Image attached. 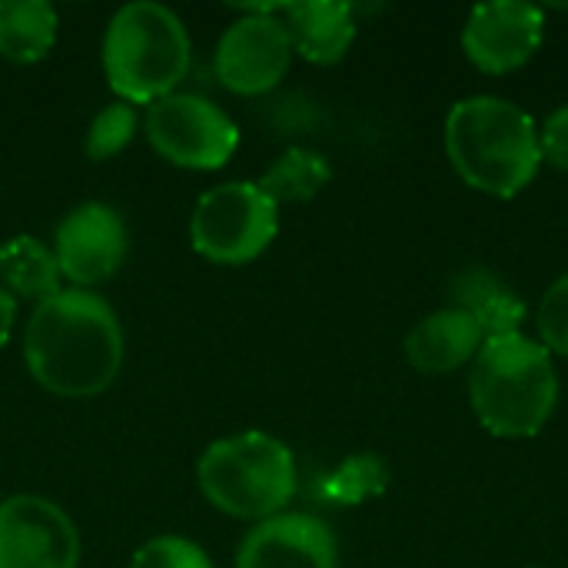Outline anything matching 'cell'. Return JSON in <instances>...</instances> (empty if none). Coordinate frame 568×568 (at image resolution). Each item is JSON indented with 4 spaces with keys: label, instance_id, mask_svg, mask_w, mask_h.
I'll return each mask as SVG.
<instances>
[{
    "label": "cell",
    "instance_id": "cell-1",
    "mask_svg": "<svg viewBox=\"0 0 568 568\" xmlns=\"http://www.w3.org/2000/svg\"><path fill=\"white\" fill-rule=\"evenodd\" d=\"M23 359L33 379L63 399L103 393L123 363L116 313L93 293L63 290L37 303L23 329Z\"/></svg>",
    "mask_w": 568,
    "mask_h": 568
},
{
    "label": "cell",
    "instance_id": "cell-2",
    "mask_svg": "<svg viewBox=\"0 0 568 568\" xmlns=\"http://www.w3.org/2000/svg\"><path fill=\"white\" fill-rule=\"evenodd\" d=\"M443 140L459 180L486 196H519L542 166L536 120L506 97L459 100L446 116Z\"/></svg>",
    "mask_w": 568,
    "mask_h": 568
},
{
    "label": "cell",
    "instance_id": "cell-3",
    "mask_svg": "<svg viewBox=\"0 0 568 568\" xmlns=\"http://www.w3.org/2000/svg\"><path fill=\"white\" fill-rule=\"evenodd\" d=\"M469 403L483 429L499 439L539 436L559 403L549 349L526 333L486 339L473 359Z\"/></svg>",
    "mask_w": 568,
    "mask_h": 568
},
{
    "label": "cell",
    "instance_id": "cell-4",
    "mask_svg": "<svg viewBox=\"0 0 568 568\" xmlns=\"http://www.w3.org/2000/svg\"><path fill=\"white\" fill-rule=\"evenodd\" d=\"M103 70L123 103L170 97L190 70V37L180 17L150 0L116 10L103 40Z\"/></svg>",
    "mask_w": 568,
    "mask_h": 568
},
{
    "label": "cell",
    "instance_id": "cell-5",
    "mask_svg": "<svg viewBox=\"0 0 568 568\" xmlns=\"http://www.w3.org/2000/svg\"><path fill=\"white\" fill-rule=\"evenodd\" d=\"M203 496L233 519L266 523L296 493V463L286 443L266 433H240L213 443L200 459Z\"/></svg>",
    "mask_w": 568,
    "mask_h": 568
},
{
    "label": "cell",
    "instance_id": "cell-6",
    "mask_svg": "<svg viewBox=\"0 0 568 568\" xmlns=\"http://www.w3.org/2000/svg\"><path fill=\"white\" fill-rule=\"evenodd\" d=\"M280 206L250 180L206 190L190 216V240L200 256L223 266L256 260L280 230Z\"/></svg>",
    "mask_w": 568,
    "mask_h": 568
},
{
    "label": "cell",
    "instance_id": "cell-7",
    "mask_svg": "<svg viewBox=\"0 0 568 568\" xmlns=\"http://www.w3.org/2000/svg\"><path fill=\"white\" fill-rule=\"evenodd\" d=\"M146 136L163 160L186 170H216L240 146L236 123L220 106L193 93H170L150 103Z\"/></svg>",
    "mask_w": 568,
    "mask_h": 568
},
{
    "label": "cell",
    "instance_id": "cell-8",
    "mask_svg": "<svg viewBox=\"0 0 568 568\" xmlns=\"http://www.w3.org/2000/svg\"><path fill=\"white\" fill-rule=\"evenodd\" d=\"M276 10L283 7H250V13L230 23L220 37L216 77L226 90L256 97L273 90L286 77L293 43Z\"/></svg>",
    "mask_w": 568,
    "mask_h": 568
},
{
    "label": "cell",
    "instance_id": "cell-9",
    "mask_svg": "<svg viewBox=\"0 0 568 568\" xmlns=\"http://www.w3.org/2000/svg\"><path fill=\"white\" fill-rule=\"evenodd\" d=\"M80 536L70 516L43 496L0 503V568H77Z\"/></svg>",
    "mask_w": 568,
    "mask_h": 568
},
{
    "label": "cell",
    "instance_id": "cell-10",
    "mask_svg": "<svg viewBox=\"0 0 568 568\" xmlns=\"http://www.w3.org/2000/svg\"><path fill=\"white\" fill-rule=\"evenodd\" d=\"M546 37V13L526 0H489L473 7L463 27L466 60L489 73L503 77L532 60Z\"/></svg>",
    "mask_w": 568,
    "mask_h": 568
},
{
    "label": "cell",
    "instance_id": "cell-11",
    "mask_svg": "<svg viewBox=\"0 0 568 568\" xmlns=\"http://www.w3.org/2000/svg\"><path fill=\"white\" fill-rule=\"evenodd\" d=\"M57 266L77 286H97L126 256V226L106 203H80L57 226Z\"/></svg>",
    "mask_w": 568,
    "mask_h": 568
},
{
    "label": "cell",
    "instance_id": "cell-12",
    "mask_svg": "<svg viewBox=\"0 0 568 568\" xmlns=\"http://www.w3.org/2000/svg\"><path fill=\"white\" fill-rule=\"evenodd\" d=\"M236 568H339L329 526L306 513H280L243 539Z\"/></svg>",
    "mask_w": 568,
    "mask_h": 568
},
{
    "label": "cell",
    "instance_id": "cell-13",
    "mask_svg": "<svg viewBox=\"0 0 568 568\" xmlns=\"http://www.w3.org/2000/svg\"><path fill=\"white\" fill-rule=\"evenodd\" d=\"M486 336L476 320L456 306L423 316L403 343L409 366L423 376H449L463 366H473Z\"/></svg>",
    "mask_w": 568,
    "mask_h": 568
},
{
    "label": "cell",
    "instance_id": "cell-14",
    "mask_svg": "<svg viewBox=\"0 0 568 568\" xmlns=\"http://www.w3.org/2000/svg\"><path fill=\"white\" fill-rule=\"evenodd\" d=\"M290 43L310 63H339L356 40V13L339 0H303L283 7Z\"/></svg>",
    "mask_w": 568,
    "mask_h": 568
},
{
    "label": "cell",
    "instance_id": "cell-15",
    "mask_svg": "<svg viewBox=\"0 0 568 568\" xmlns=\"http://www.w3.org/2000/svg\"><path fill=\"white\" fill-rule=\"evenodd\" d=\"M453 306L469 313L476 320V326L483 329L486 339L493 336H509V333H523L526 323V303L519 300V293L496 276L486 266H469L453 280Z\"/></svg>",
    "mask_w": 568,
    "mask_h": 568
},
{
    "label": "cell",
    "instance_id": "cell-16",
    "mask_svg": "<svg viewBox=\"0 0 568 568\" xmlns=\"http://www.w3.org/2000/svg\"><path fill=\"white\" fill-rule=\"evenodd\" d=\"M57 40V10L43 0H0V57L37 63Z\"/></svg>",
    "mask_w": 568,
    "mask_h": 568
},
{
    "label": "cell",
    "instance_id": "cell-17",
    "mask_svg": "<svg viewBox=\"0 0 568 568\" xmlns=\"http://www.w3.org/2000/svg\"><path fill=\"white\" fill-rule=\"evenodd\" d=\"M0 280L23 300H53L60 290V266L53 250L33 236H13L0 246Z\"/></svg>",
    "mask_w": 568,
    "mask_h": 568
},
{
    "label": "cell",
    "instance_id": "cell-18",
    "mask_svg": "<svg viewBox=\"0 0 568 568\" xmlns=\"http://www.w3.org/2000/svg\"><path fill=\"white\" fill-rule=\"evenodd\" d=\"M329 176H333V170H329V160L323 153L306 150V146H293L273 160V166L260 176L256 186L276 206L280 203H306L329 183Z\"/></svg>",
    "mask_w": 568,
    "mask_h": 568
},
{
    "label": "cell",
    "instance_id": "cell-19",
    "mask_svg": "<svg viewBox=\"0 0 568 568\" xmlns=\"http://www.w3.org/2000/svg\"><path fill=\"white\" fill-rule=\"evenodd\" d=\"M389 486V469L376 453H356L343 459L320 483V496L336 506H363L366 499L383 496Z\"/></svg>",
    "mask_w": 568,
    "mask_h": 568
},
{
    "label": "cell",
    "instance_id": "cell-20",
    "mask_svg": "<svg viewBox=\"0 0 568 568\" xmlns=\"http://www.w3.org/2000/svg\"><path fill=\"white\" fill-rule=\"evenodd\" d=\"M136 133V110L130 103H110L100 110L87 130V156L90 160H110L116 156Z\"/></svg>",
    "mask_w": 568,
    "mask_h": 568
},
{
    "label": "cell",
    "instance_id": "cell-21",
    "mask_svg": "<svg viewBox=\"0 0 568 568\" xmlns=\"http://www.w3.org/2000/svg\"><path fill=\"white\" fill-rule=\"evenodd\" d=\"M536 329H539V343L549 349V356L568 359V273L546 290V296L536 310Z\"/></svg>",
    "mask_w": 568,
    "mask_h": 568
},
{
    "label": "cell",
    "instance_id": "cell-22",
    "mask_svg": "<svg viewBox=\"0 0 568 568\" xmlns=\"http://www.w3.org/2000/svg\"><path fill=\"white\" fill-rule=\"evenodd\" d=\"M130 568H213V562L196 542L180 536H160L133 556Z\"/></svg>",
    "mask_w": 568,
    "mask_h": 568
},
{
    "label": "cell",
    "instance_id": "cell-23",
    "mask_svg": "<svg viewBox=\"0 0 568 568\" xmlns=\"http://www.w3.org/2000/svg\"><path fill=\"white\" fill-rule=\"evenodd\" d=\"M539 150H542V163L568 173V103L556 106L539 126Z\"/></svg>",
    "mask_w": 568,
    "mask_h": 568
},
{
    "label": "cell",
    "instance_id": "cell-24",
    "mask_svg": "<svg viewBox=\"0 0 568 568\" xmlns=\"http://www.w3.org/2000/svg\"><path fill=\"white\" fill-rule=\"evenodd\" d=\"M13 313H17L13 296L0 290V346L7 343V336H10V329H13Z\"/></svg>",
    "mask_w": 568,
    "mask_h": 568
}]
</instances>
